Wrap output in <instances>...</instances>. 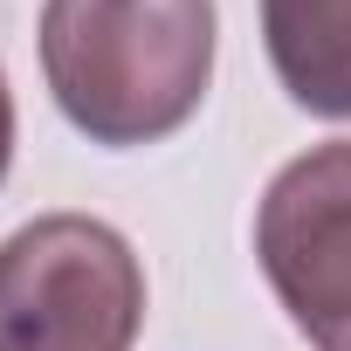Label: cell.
<instances>
[{
    "label": "cell",
    "mask_w": 351,
    "mask_h": 351,
    "mask_svg": "<svg viewBox=\"0 0 351 351\" xmlns=\"http://www.w3.org/2000/svg\"><path fill=\"white\" fill-rule=\"evenodd\" d=\"M42 69L90 145H158L214 83V0H42Z\"/></svg>",
    "instance_id": "6da1fadb"
},
{
    "label": "cell",
    "mask_w": 351,
    "mask_h": 351,
    "mask_svg": "<svg viewBox=\"0 0 351 351\" xmlns=\"http://www.w3.org/2000/svg\"><path fill=\"white\" fill-rule=\"evenodd\" d=\"M145 269L110 221L42 214L0 241V351H131Z\"/></svg>",
    "instance_id": "7a4b0ae2"
},
{
    "label": "cell",
    "mask_w": 351,
    "mask_h": 351,
    "mask_svg": "<svg viewBox=\"0 0 351 351\" xmlns=\"http://www.w3.org/2000/svg\"><path fill=\"white\" fill-rule=\"evenodd\" d=\"M255 262L317 351H351V138L310 145L269 180Z\"/></svg>",
    "instance_id": "3957f363"
},
{
    "label": "cell",
    "mask_w": 351,
    "mask_h": 351,
    "mask_svg": "<svg viewBox=\"0 0 351 351\" xmlns=\"http://www.w3.org/2000/svg\"><path fill=\"white\" fill-rule=\"evenodd\" d=\"M262 42L289 104L351 124V0H262Z\"/></svg>",
    "instance_id": "277c9868"
},
{
    "label": "cell",
    "mask_w": 351,
    "mask_h": 351,
    "mask_svg": "<svg viewBox=\"0 0 351 351\" xmlns=\"http://www.w3.org/2000/svg\"><path fill=\"white\" fill-rule=\"evenodd\" d=\"M8 158H14V97H8V69H0V180H8Z\"/></svg>",
    "instance_id": "5b68a950"
}]
</instances>
